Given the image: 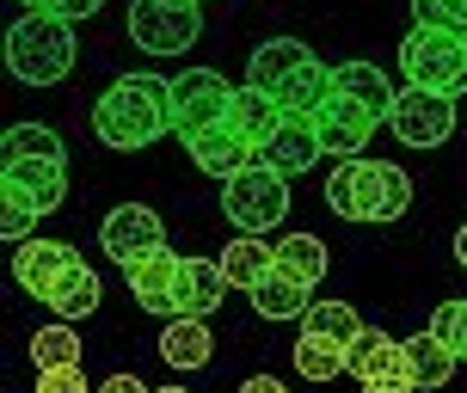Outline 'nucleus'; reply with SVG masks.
Masks as SVG:
<instances>
[{
  "label": "nucleus",
  "instance_id": "obj_3",
  "mask_svg": "<svg viewBox=\"0 0 467 393\" xmlns=\"http://www.w3.org/2000/svg\"><path fill=\"white\" fill-rule=\"evenodd\" d=\"M6 68L25 87H62L74 74V25L56 13H25L6 31Z\"/></svg>",
  "mask_w": 467,
  "mask_h": 393
},
{
  "label": "nucleus",
  "instance_id": "obj_8",
  "mask_svg": "<svg viewBox=\"0 0 467 393\" xmlns=\"http://www.w3.org/2000/svg\"><path fill=\"white\" fill-rule=\"evenodd\" d=\"M388 129H394L406 148H443L449 136H455V98L443 93H424V87H406V93L394 98V111H388Z\"/></svg>",
  "mask_w": 467,
  "mask_h": 393
},
{
  "label": "nucleus",
  "instance_id": "obj_27",
  "mask_svg": "<svg viewBox=\"0 0 467 393\" xmlns=\"http://www.w3.org/2000/svg\"><path fill=\"white\" fill-rule=\"evenodd\" d=\"M302 332H320V338H332V345H357L363 338V314L350 307V301H314L302 314Z\"/></svg>",
  "mask_w": 467,
  "mask_h": 393
},
{
  "label": "nucleus",
  "instance_id": "obj_28",
  "mask_svg": "<svg viewBox=\"0 0 467 393\" xmlns=\"http://www.w3.org/2000/svg\"><path fill=\"white\" fill-rule=\"evenodd\" d=\"M80 357H87V345L74 338V320H56L31 338V363L37 369H80Z\"/></svg>",
  "mask_w": 467,
  "mask_h": 393
},
{
  "label": "nucleus",
  "instance_id": "obj_32",
  "mask_svg": "<svg viewBox=\"0 0 467 393\" xmlns=\"http://www.w3.org/2000/svg\"><path fill=\"white\" fill-rule=\"evenodd\" d=\"M412 19H419V25H455V31H467V0H412Z\"/></svg>",
  "mask_w": 467,
  "mask_h": 393
},
{
  "label": "nucleus",
  "instance_id": "obj_20",
  "mask_svg": "<svg viewBox=\"0 0 467 393\" xmlns=\"http://www.w3.org/2000/svg\"><path fill=\"white\" fill-rule=\"evenodd\" d=\"M222 271H228L234 289H246V295H253L258 283L277 271V246H271L265 233H240L234 246H222Z\"/></svg>",
  "mask_w": 467,
  "mask_h": 393
},
{
  "label": "nucleus",
  "instance_id": "obj_34",
  "mask_svg": "<svg viewBox=\"0 0 467 393\" xmlns=\"http://www.w3.org/2000/svg\"><path fill=\"white\" fill-rule=\"evenodd\" d=\"M25 6H31V13H56V19H93L99 6H105V0H25Z\"/></svg>",
  "mask_w": 467,
  "mask_h": 393
},
{
  "label": "nucleus",
  "instance_id": "obj_31",
  "mask_svg": "<svg viewBox=\"0 0 467 393\" xmlns=\"http://www.w3.org/2000/svg\"><path fill=\"white\" fill-rule=\"evenodd\" d=\"M431 332L455 345V357L467 363V301H437V314H431Z\"/></svg>",
  "mask_w": 467,
  "mask_h": 393
},
{
  "label": "nucleus",
  "instance_id": "obj_21",
  "mask_svg": "<svg viewBox=\"0 0 467 393\" xmlns=\"http://www.w3.org/2000/svg\"><path fill=\"white\" fill-rule=\"evenodd\" d=\"M406 363H412V388H443L449 375L462 369V357H455V345L449 338H437L431 326H424L419 338H406Z\"/></svg>",
  "mask_w": 467,
  "mask_h": 393
},
{
  "label": "nucleus",
  "instance_id": "obj_23",
  "mask_svg": "<svg viewBox=\"0 0 467 393\" xmlns=\"http://www.w3.org/2000/svg\"><path fill=\"white\" fill-rule=\"evenodd\" d=\"M332 80H338V93H350L363 111H375L381 123H388V111H394V80L375 68V62H345V68H332Z\"/></svg>",
  "mask_w": 467,
  "mask_h": 393
},
{
  "label": "nucleus",
  "instance_id": "obj_39",
  "mask_svg": "<svg viewBox=\"0 0 467 393\" xmlns=\"http://www.w3.org/2000/svg\"><path fill=\"white\" fill-rule=\"evenodd\" d=\"M455 264H462V271H467V222H462V228H455Z\"/></svg>",
  "mask_w": 467,
  "mask_h": 393
},
{
  "label": "nucleus",
  "instance_id": "obj_25",
  "mask_svg": "<svg viewBox=\"0 0 467 393\" xmlns=\"http://www.w3.org/2000/svg\"><path fill=\"white\" fill-rule=\"evenodd\" d=\"M277 271H289L296 283H307V289H320V277L332 271V253L320 233H283L277 240Z\"/></svg>",
  "mask_w": 467,
  "mask_h": 393
},
{
  "label": "nucleus",
  "instance_id": "obj_33",
  "mask_svg": "<svg viewBox=\"0 0 467 393\" xmlns=\"http://www.w3.org/2000/svg\"><path fill=\"white\" fill-rule=\"evenodd\" d=\"M0 233L13 240V246H25V240H37V215L19 203H0Z\"/></svg>",
  "mask_w": 467,
  "mask_h": 393
},
{
  "label": "nucleus",
  "instance_id": "obj_5",
  "mask_svg": "<svg viewBox=\"0 0 467 393\" xmlns=\"http://www.w3.org/2000/svg\"><path fill=\"white\" fill-rule=\"evenodd\" d=\"M222 209H228V222L240 233H271L283 228V215H289V179H283L277 166H246V172H234L228 185H222Z\"/></svg>",
  "mask_w": 467,
  "mask_h": 393
},
{
  "label": "nucleus",
  "instance_id": "obj_12",
  "mask_svg": "<svg viewBox=\"0 0 467 393\" xmlns=\"http://www.w3.org/2000/svg\"><path fill=\"white\" fill-rule=\"evenodd\" d=\"M185 148H191V160H197V172H210V179H222V185H228L234 172H246V166L265 160V148H258L253 136H240L228 117H222V123H210L203 136H191Z\"/></svg>",
  "mask_w": 467,
  "mask_h": 393
},
{
  "label": "nucleus",
  "instance_id": "obj_18",
  "mask_svg": "<svg viewBox=\"0 0 467 393\" xmlns=\"http://www.w3.org/2000/svg\"><path fill=\"white\" fill-rule=\"evenodd\" d=\"M314 62V49L296 44V37H271V44L253 49V62H246V87H265V93L277 98L289 87V74H302Z\"/></svg>",
  "mask_w": 467,
  "mask_h": 393
},
{
  "label": "nucleus",
  "instance_id": "obj_19",
  "mask_svg": "<svg viewBox=\"0 0 467 393\" xmlns=\"http://www.w3.org/2000/svg\"><path fill=\"white\" fill-rule=\"evenodd\" d=\"M161 357L172 363L179 375H191V369H210V357H215V332H210V320H166V332H161Z\"/></svg>",
  "mask_w": 467,
  "mask_h": 393
},
{
  "label": "nucleus",
  "instance_id": "obj_4",
  "mask_svg": "<svg viewBox=\"0 0 467 393\" xmlns=\"http://www.w3.org/2000/svg\"><path fill=\"white\" fill-rule=\"evenodd\" d=\"M400 68L424 93L462 98L467 93V31H455V25H412L400 37Z\"/></svg>",
  "mask_w": 467,
  "mask_h": 393
},
{
  "label": "nucleus",
  "instance_id": "obj_26",
  "mask_svg": "<svg viewBox=\"0 0 467 393\" xmlns=\"http://www.w3.org/2000/svg\"><path fill=\"white\" fill-rule=\"evenodd\" d=\"M296 375L302 381H338V375H350V350L320 338V332H302L296 338Z\"/></svg>",
  "mask_w": 467,
  "mask_h": 393
},
{
  "label": "nucleus",
  "instance_id": "obj_2",
  "mask_svg": "<svg viewBox=\"0 0 467 393\" xmlns=\"http://www.w3.org/2000/svg\"><path fill=\"white\" fill-rule=\"evenodd\" d=\"M327 209L338 222H357V228H369V222H400L406 209H412V179L388 160H338L327 179Z\"/></svg>",
  "mask_w": 467,
  "mask_h": 393
},
{
  "label": "nucleus",
  "instance_id": "obj_1",
  "mask_svg": "<svg viewBox=\"0 0 467 393\" xmlns=\"http://www.w3.org/2000/svg\"><path fill=\"white\" fill-rule=\"evenodd\" d=\"M166 129H172V80H161V74H123L93 105V136L123 154L161 141Z\"/></svg>",
  "mask_w": 467,
  "mask_h": 393
},
{
  "label": "nucleus",
  "instance_id": "obj_24",
  "mask_svg": "<svg viewBox=\"0 0 467 393\" xmlns=\"http://www.w3.org/2000/svg\"><path fill=\"white\" fill-rule=\"evenodd\" d=\"M307 307H314V289L296 283L289 271H271V277L253 289V314L258 320H302Z\"/></svg>",
  "mask_w": 467,
  "mask_h": 393
},
{
  "label": "nucleus",
  "instance_id": "obj_9",
  "mask_svg": "<svg viewBox=\"0 0 467 393\" xmlns=\"http://www.w3.org/2000/svg\"><path fill=\"white\" fill-rule=\"evenodd\" d=\"M0 203H19L31 215H56L68 203V160H6L0 166Z\"/></svg>",
  "mask_w": 467,
  "mask_h": 393
},
{
  "label": "nucleus",
  "instance_id": "obj_10",
  "mask_svg": "<svg viewBox=\"0 0 467 393\" xmlns=\"http://www.w3.org/2000/svg\"><path fill=\"white\" fill-rule=\"evenodd\" d=\"M99 246L117 258V264H136L141 253L166 246V222L148 203H117L105 222H99Z\"/></svg>",
  "mask_w": 467,
  "mask_h": 393
},
{
  "label": "nucleus",
  "instance_id": "obj_37",
  "mask_svg": "<svg viewBox=\"0 0 467 393\" xmlns=\"http://www.w3.org/2000/svg\"><path fill=\"white\" fill-rule=\"evenodd\" d=\"M240 393H289L277 375H253V381H240Z\"/></svg>",
  "mask_w": 467,
  "mask_h": 393
},
{
  "label": "nucleus",
  "instance_id": "obj_35",
  "mask_svg": "<svg viewBox=\"0 0 467 393\" xmlns=\"http://www.w3.org/2000/svg\"><path fill=\"white\" fill-rule=\"evenodd\" d=\"M37 393H87V369H37Z\"/></svg>",
  "mask_w": 467,
  "mask_h": 393
},
{
  "label": "nucleus",
  "instance_id": "obj_15",
  "mask_svg": "<svg viewBox=\"0 0 467 393\" xmlns=\"http://www.w3.org/2000/svg\"><path fill=\"white\" fill-rule=\"evenodd\" d=\"M320 154H327V141H320V123L302 111H289L277 123V136L265 141V166H277L283 179H296V172H314L320 166Z\"/></svg>",
  "mask_w": 467,
  "mask_h": 393
},
{
  "label": "nucleus",
  "instance_id": "obj_22",
  "mask_svg": "<svg viewBox=\"0 0 467 393\" xmlns=\"http://www.w3.org/2000/svg\"><path fill=\"white\" fill-rule=\"evenodd\" d=\"M283 105L271 93H265V87H234V105H228V123L234 129H240V136H253L258 148H265V141L277 136V123H283Z\"/></svg>",
  "mask_w": 467,
  "mask_h": 393
},
{
  "label": "nucleus",
  "instance_id": "obj_6",
  "mask_svg": "<svg viewBox=\"0 0 467 393\" xmlns=\"http://www.w3.org/2000/svg\"><path fill=\"white\" fill-rule=\"evenodd\" d=\"M130 37L148 56H185L203 37V6L197 0H130Z\"/></svg>",
  "mask_w": 467,
  "mask_h": 393
},
{
  "label": "nucleus",
  "instance_id": "obj_40",
  "mask_svg": "<svg viewBox=\"0 0 467 393\" xmlns=\"http://www.w3.org/2000/svg\"><path fill=\"white\" fill-rule=\"evenodd\" d=\"M154 393H185V388H154Z\"/></svg>",
  "mask_w": 467,
  "mask_h": 393
},
{
  "label": "nucleus",
  "instance_id": "obj_11",
  "mask_svg": "<svg viewBox=\"0 0 467 393\" xmlns=\"http://www.w3.org/2000/svg\"><path fill=\"white\" fill-rule=\"evenodd\" d=\"M87 258L74 253L68 240H25L19 253H13V283H19L25 295H37V301H49L56 295V283L68 277V271H80Z\"/></svg>",
  "mask_w": 467,
  "mask_h": 393
},
{
  "label": "nucleus",
  "instance_id": "obj_38",
  "mask_svg": "<svg viewBox=\"0 0 467 393\" xmlns=\"http://www.w3.org/2000/svg\"><path fill=\"white\" fill-rule=\"evenodd\" d=\"M363 393H419V388H412V381H369Z\"/></svg>",
  "mask_w": 467,
  "mask_h": 393
},
{
  "label": "nucleus",
  "instance_id": "obj_14",
  "mask_svg": "<svg viewBox=\"0 0 467 393\" xmlns=\"http://www.w3.org/2000/svg\"><path fill=\"white\" fill-rule=\"evenodd\" d=\"M179 271H185V258L172 253V246H154V253H141L136 264H123L136 307H148V314H166V320H172V289H179Z\"/></svg>",
  "mask_w": 467,
  "mask_h": 393
},
{
  "label": "nucleus",
  "instance_id": "obj_17",
  "mask_svg": "<svg viewBox=\"0 0 467 393\" xmlns=\"http://www.w3.org/2000/svg\"><path fill=\"white\" fill-rule=\"evenodd\" d=\"M350 375L369 388V381H412V363H406V338L381 332V326H363V338L350 345Z\"/></svg>",
  "mask_w": 467,
  "mask_h": 393
},
{
  "label": "nucleus",
  "instance_id": "obj_29",
  "mask_svg": "<svg viewBox=\"0 0 467 393\" xmlns=\"http://www.w3.org/2000/svg\"><path fill=\"white\" fill-rule=\"evenodd\" d=\"M44 307L56 314V320H87V314L99 307V277L87 271V264H80V271H68V277L56 283V295H49Z\"/></svg>",
  "mask_w": 467,
  "mask_h": 393
},
{
  "label": "nucleus",
  "instance_id": "obj_30",
  "mask_svg": "<svg viewBox=\"0 0 467 393\" xmlns=\"http://www.w3.org/2000/svg\"><path fill=\"white\" fill-rule=\"evenodd\" d=\"M6 160H68V148L44 123H13L6 129Z\"/></svg>",
  "mask_w": 467,
  "mask_h": 393
},
{
  "label": "nucleus",
  "instance_id": "obj_7",
  "mask_svg": "<svg viewBox=\"0 0 467 393\" xmlns=\"http://www.w3.org/2000/svg\"><path fill=\"white\" fill-rule=\"evenodd\" d=\"M228 105H234V87L215 68H185L179 80H172V136L179 141L203 136L210 123L228 117Z\"/></svg>",
  "mask_w": 467,
  "mask_h": 393
},
{
  "label": "nucleus",
  "instance_id": "obj_36",
  "mask_svg": "<svg viewBox=\"0 0 467 393\" xmlns=\"http://www.w3.org/2000/svg\"><path fill=\"white\" fill-rule=\"evenodd\" d=\"M99 393H154V388H141V375H111Z\"/></svg>",
  "mask_w": 467,
  "mask_h": 393
},
{
  "label": "nucleus",
  "instance_id": "obj_16",
  "mask_svg": "<svg viewBox=\"0 0 467 393\" xmlns=\"http://www.w3.org/2000/svg\"><path fill=\"white\" fill-rule=\"evenodd\" d=\"M228 271H222V258H185V271H179V289H172V320L185 314V320H210L215 307L228 301Z\"/></svg>",
  "mask_w": 467,
  "mask_h": 393
},
{
  "label": "nucleus",
  "instance_id": "obj_13",
  "mask_svg": "<svg viewBox=\"0 0 467 393\" xmlns=\"http://www.w3.org/2000/svg\"><path fill=\"white\" fill-rule=\"evenodd\" d=\"M314 123H320V141H327V154H338V160H357L363 148H369V136H375V123L381 117L375 111H363L350 93H338L332 87V98L314 111Z\"/></svg>",
  "mask_w": 467,
  "mask_h": 393
}]
</instances>
